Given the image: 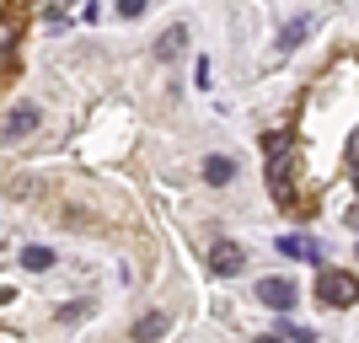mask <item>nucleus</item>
Returning <instances> with one entry per match:
<instances>
[{"label":"nucleus","mask_w":359,"mask_h":343,"mask_svg":"<svg viewBox=\"0 0 359 343\" xmlns=\"http://www.w3.org/2000/svg\"><path fill=\"white\" fill-rule=\"evenodd\" d=\"M263 150H269V194L279 199V209H300L295 166H290V140L285 135H269V140H263Z\"/></svg>","instance_id":"f257e3e1"},{"label":"nucleus","mask_w":359,"mask_h":343,"mask_svg":"<svg viewBox=\"0 0 359 343\" xmlns=\"http://www.w3.org/2000/svg\"><path fill=\"white\" fill-rule=\"evenodd\" d=\"M316 300L344 311V306H354V300H359V279H354V274H344V269H322V274H316Z\"/></svg>","instance_id":"f03ea898"},{"label":"nucleus","mask_w":359,"mask_h":343,"mask_svg":"<svg viewBox=\"0 0 359 343\" xmlns=\"http://www.w3.org/2000/svg\"><path fill=\"white\" fill-rule=\"evenodd\" d=\"M257 300L273 306V311H290V306H295V284L279 279V274H269V279H257Z\"/></svg>","instance_id":"7ed1b4c3"},{"label":"nucleus","mask_w":359,"mask_h":343,"mask_svg":"<svg viewBox=\"0 0 359 343\" xmlns=\"http://www.w3.org/2000/svg\"><path fill=\"white\" fill-rule=\"evenodd\" d=\"M32 129H38V107L16 102L11 113H6V140H22V135H32Z\"/></svg>","instance_id":"20e7f679"},{"label":"nucleus","mask_w":359,"mask_h":343,"mask_svg":"<svg viewBox=\"0 0 359 343\" xmlns=\"http://www.w3.org/2000/svg\"><path fill=\"white\" fill-rule=\"evenodd\" d=\"M182 48H188V27H166L161 38H156V60L172 65V60H182Z\"/></svg>","instance_id":"39448f33"},{"label":"nucleus","mask_w":359,"mask_h":343,"mask_svg":"<svg viewBox=\"0 0 359 343\" xmlns=\"http://www.w3.org/2000/svg\"><path fill=\"white\" fill-rule=\"evenodd\" d=\"M316 27V16L306 11V16H290L285 27H279V54H290V48H300V38H306V32Z\"/></svg>","instance_id":"423d86ee"},{"label":"nucleus","mask_w":359,"mask_h":343,"mask_svg":"<svg viewBox=\"0 0 359 343\" xmlns=\"http://www.w3.org/2000/svg\"><path fill=\"white\" fill-rule=\"evenodd\" d=\"M241 263H247V253H241L236 241H220V247L210 253V269L215 274H241Z\"/></svg>","instance_id":"0eeeda50"},{"label":"nucleus","mask_w":359,"mask_h":343,"mask_svg":"<svg viewBox=\"0 0 359 343\" xmlns=\"http://www.w3.org/2000/svg\"><path fill=\"white\" fill-rule=\"evenodd\" d=\"M279 253L300 257V263H322V247H316L311 236H279Z\"/></svg>","instance_id":"6e6552de"},{"label":"nucleus","mask_w":359,"mask_h":343,"mask_svg":"<svg viewBox=\"0 0 359 343\" xmlns=\"http://www.w3.org/2000/svg\"><path fill=\"white\" fill-rule=\"evenodd\" d=\"M231 177H236V161H231V156H204V182L225 188Z\"/></svg>","instance_id":"1a4fd4ad"},{"label":"nucleus","mask_w":359,"mask_h":343,"mask_svg":"<svg viewBox=\"0 0 359 343\" xmlns=\"http://www.w3.org/2000/svg\"><path fill=\"white\" fill-rule=\"evenodd\" d=\"M161 332H166V311H150V316L135 322V343H156Z\"/></svg>","instance_id":"9d476101"},{"label":"nucleus","mask_w":359,"mask_h":343,"mask_svg":"<svg viewBox=\"0 0 359 343\" xmlns=\"http://www.w3.org/2000/svg\"><path fill=\"white\" fill-rule=\"evenodd\" d=\"M22 269H32V274L54 269V253H48V247H38V241H32V247H22Z\"/></svg>","instance_id":"9b49d317"},{"label":"nucleus","mask_w":359,"mask_h":343,"mask_svg":"<svg viewBox=\"0 0 359 343\" xmlns=\"http://www.w3.org/2000/svg\"><path fill=\"white\" fill-rule=\"evenodd\" d=\"M273 338H285V343H311V332L300 328V322H279V332Z\"/></svg>","instance_id":"f8f14e48"},{"label":"nucleus","mask_w":359,"mask_h":343,"mask_svg":"<svg viewBox=\"0 0 359 343\" xmlns=\"http://www.w3.org/2000/svg\"><path fill=\"white\" fill-rule=\"evenodd\" d=\"M348 172H354V177H359V129H354V135H348Z\"/></svg>","instance_id":"ddd939ff"},{"label":"nucleus","mask_w":359,"mask_h":343,"mask_svg":"<svg viewBox=\"0 0 359 343\" xmlns=\"http://www.w3.org/2000/svg\"><path fill=\"white\" fill-rule=\"evenodd\" d=\"M145 11V0H118V16H140Z\"/></svg>","instance_id":"4468645a"},{"label":"nucleus","mask_w":359,"mask_h":343,"mask_svg":"<svg viewBox=\"0 0 359 343\" xmlns=\"http://www.w3.org/2000/svg\"><path fill=\"white\" fill-rule=\"evenodd\" d=\"M263 343H285V338H263Z\"/></svg>","instance_id":"2eb2a0df"}]
</instances>
